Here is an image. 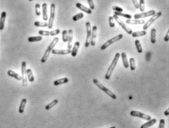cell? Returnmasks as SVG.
Here are the masks:
<instances>
[{"label":"cell","mask_w":169,"mask_h":128,"mask_svg":"<svg viewBox=\"0 0 169 128\" xmlns=\"http://www.w3.org/2000/svg\"><path fill=\"white\" fill-rule=\"evenodd\" d=\"M59 41V38L58 37H56V38H54V40L51 41V43H50V45L48 46V47L47 48V49L45 52V53L43 54V56H42V58H41V63H44L46 62V60H48V57H49V55H50V53L51 52V51L54 49V47L57 45V43Z\"/></svg>","instance_id":"cell-1"},{"label":"cell","mask_w":169,"mask_h":128,"mask_svg":"<svg viewBox=\"0 0 169 128\" xmlns=\"http://www.w3.org/2000/svg\"><path fill=\"white\" fill-rule=\"evenodd\" d=\"M120 58V54L119 53H116L115 56H114V58L113 60V61L112 63L110 64V66L108 67V69L107 70V72H106V74H105V79L106 80H109L111 77V74L113 73V71H114V70L115 69L116 66V64H117V63L119 61V59Z\"/></svg>","instance_id":"cell-2"},{"label":"cell","mask_w":169,"mask_h":128,"mask_svg":"<svg viewBox=\"0 0 169 128\" xmlns=\"http://www.w3.org/2000/svg\"><path fill=\"white\" fill-rule=\"evenodd\" d=\"M93 82H94L100 90H102L103 91H104L105 93H106L107 95H108L111 98H112L113 99H116V96L115 94L113 93L112 91H111L108 88H107L105 86H104V85H103L100 82L98 81L97 79H94V80H93Z\"/></svg>","instance_id":"cell-3"},{"label":"cell","mask_w":169,"mask_h":128,"mask_svg":"<svg viewBox=\"0 0 169 128\" xmlns=\"http://www.w3.org/2000/svg\"><path fill=\"white\" fill-rule=\"evenodd\" d=\"M122 38H123L122 34H119V35H116L115 37H114V38H112L109 39V40L107 41L104 44H103L102 47H100V49H101L102 50H104V49H105L108 48L109 46H111L112 43L116 42V41H120Z\"/></svg>","instance_id":"cell-4"},{"label":"cell","mask_w":169,"mask_h":128,"mask_svg":"<svg viewBox=\"0 0 169 128\" xmlns=\"http://www.w3.org/2000/svg\"><path fill=\"white\" fill-rule=\"evenodd\" d=\"M51 11H50V18L48 19V29H52L53 24H54V17H55V10H56V4L52 3L51 4Z\"/></svg>","instance_id":"cell-5"},{"label":"cell","mask_w":169,"mask_h":128,"mask_svg":"<svg viewBox=\"0 0 169 128\" xmlns=\"http://www.w3.org/2000/svg\"><path fill=\"white\" fill-rule=\"evenodd\" d=\"M162 16V13L161 12H158V13H156L154 15H153L152 16V17H151L149 19V20L146 22V23H144V24H143V30H147L149 27V26L152 24L153 23L154 21H155L156 20L158 19H159L160 16Z\"/></svg>","instance_id":"cell-6"},{"label":"cell","mask_w":169,"mask_h":128,"mask_svg":"<svg viewBox=\"0 0 169 128\" xmlns=\"http://www.w3.org/2000/svg\"><path fill=\"white\" fill-rule=\"evenodd\" d=\"M21 78H22V85L23 86L27 85V63L23 61L21 63Z\"/></svg>","instance_id":"cell-7"},{"label":"cell","mask_w":169,"mask_h":128,"mask_svg":"<svg viewBox=\"0 0 169 128\" xmlns=\"http://www.w3.org/2000/svg\"><path fill=\"white\" fill-rule=\"evenodd\" d=\"M86 38L84 46L85 47H89V46L90 45V38L92 35V27L89 21H87L86 23Z\"/></svg>","instance_id":"cell-8"},{"label":"cell","mask_w":169,"mask_h":128,"mask_svg":"<svg viewBox=\"0 0 169 128\" xmlns=\"http://www.w3.org/2000/svg\"><path fill=\"white\" fill-rule=\"evenodd\" d=\"M113 18H114V19H115L116 21V22L119 24V26H121V27H122V29L124 30V31L126 32L128 34H132L133 33V31H132V30H131L130 28L129 27H127V25H126V24L124 23L122 20H120V19L119 18V16H116L114 14V16H113Z\"/></svg>","instance_id":"cell-9"},{"label":"cell","mask_w":169,"mask_h":128,"mask_svg":"<svg viewBox=\"0 0 169 128\" xmlns=\"http://www.w3.org/2000/svg\"><path fill=\"white\" fill-rule=\"evenodd\" d=\"M130 115L132 116L139 117V118L143 119L146 121H149L150 119H152V118H151L150 116L146 115V114L143 113H141L139 112V111H137V110H132V111H130Z\"/></svg>","instance_id":"cell-10"},{"label":"cell","mask_w":169,"mask_h":128,"mask_svg":"<svg viewBox=\"0 0 169 128\" xmlns=\"http://www.w3.org/2000/svg\"><path fill=\"white\" fill-rule=\"evenodd\" d=\"M156 13L155 10H152L149 11L147 12H143L141 13H138L135 14L134 16L135 19H143V18H146V17H149V16H152Z\"/></svg>","instance_id":"cell-11"},{"label":"cell","mask_w":169,"mask_h":128,"mask_svg":"<svg viewBox=\"0 0 169 128\" xmlns=\"http://www.w3.org/2000/svg\"><path fill=\"white\" fill-rule=\"evenodd\" d=\"M97 26L95 25L92 27V35H91V38H90V44L92 47H94L95 45L97 38Z\"/></svg>","instance_id":"cell-12"},{"label":"cell","mask_w":169,"mask_h":128,"mask_svg":"<svg viewBox=\"0 0 169 128\" xmlns=\"http://www.w3.org/2000/svg\"><path fill=\"white\" fill-rule=\"evenodd\" d=\"M51 53L54 54H61V55H64V54H68L71 53V49H53L51 51Z\"/></svg>","instance_id":"cell-13"},{"label":"cell","mask_w":169,"mask_h":128,"mask_svg":"<svg viewBox=\"0 0 169 128\" xmlns=\"http://www.w3.org/2000/svg\"><path fill=\"white\" fill-rule=\"evenodd\" d=\"M73 32L72 30H68V40H67V48L68 49H71L73 47Z\"/></svg>","instance_id":"cell-14"},{"label":"cell","mask_w":169,"mask_h":128,"mask_svg":"<svg viewBox=\"0 0 169 128\" xmlns=\"http://www.w3.org/2000/svg\"><path fill=\"white\" fill-rule=\"evenodd\" d=\"M6 17H7V13L5 11H3L1 13V17H0V30H4Z\"/></svg>","instance_id":"cell-15"},{"label":"cell","mask_w":169,"mask_h":128,"mask_svg":"<svg viewBox=\"0 0 169 128\" xmlns=\"http://www.w3.org/2000/svg\"><path fill=\"white\" fill-rule=\"evenodd\" d=\"M76 7L78 8V9H80L81 10L85 12V13H88V14H92V11L90 8H86L85 5H83V4L79 3V2H78L76 4Z\"/></svg>","instance_id":"cell-16"},{"label":"cell","mask_w":169,"mask_h":128,"mask_svg":"<svg viewBox=\"0 0 169 128\" xmlns=\"http://www.w3.org/2000/svg\"><path fill=\"white\" fill-rule=\"evenodd\" d=\"M8 76H10V77H11L15 78V80H22L21 76H20L19 74H17L15 71H13L12 70H8Z\"/></svg>","instance_id":"cell-17"},{"label":"cell","mask_w":169,"mask_h":128,"mask_svg":"<svg viewBox=\"0 0 169 128\" xmlns=\"http://www.w3.org/2000/svg\"><path fill=\"white\" fill-rule=\"evenodd\" d=\"M79 47H80V43L78 42V41H76V42L75 43L73 49H72V50H71V53H70L73 57H76V56L78 50V49H79Z\"/></svg>","instance_id":"cell-18"},{"label":"cell","mask_w":169,"mask_h":128,"mask_svg":"<svg viewBox=\"0 0 169 128\" xmlns=\"http://www.w3.org/2000/svg\"><path fill=\"white\" fill-rule=\"evenodd\" d=\"M69 82V79L67 77H64L61 78V79H59V80H57L54 82V85L57 86V85H61V84H65V83H67Z\"/></svg>","instance_id":"cell-19"},{"label":"cell","mask_w":169,"mask_h":128,"mask_svg":"<svg viewBox=\"0 0 169 128\" xmlns=\"http://www.w3.org/2000/svg\"><path fill=\"white\" fill-rule=\"evenodd\" d=\"M47 8H48V5L46 3H43L42 4V19L44 21H47L48 19V13H47Z\"/></svg>","instance_id":"cell-20"},{"label":"cell","mask_w":169,"mask_h":128,"mask_svg":"<svg viewBox=\"0 0 169 128\" xmlns=\"http://www.w3.org/2000/svg\"><path fill=\"white\" fill-rule=\"evenodd\" d=\"M157 122V119H150L149 121H148L146 123H144L143 124L141 125V128H149L150 127H152V125H154V124H156Z\"/></svg>","instance_id":"cell-21"},{"label":"cell","mask_w":169,"mask_h":128,"mask_svg":"<svg viewBox=\"0 0 169 128\" xmlns=\"http://www.w3.org/2000/svg\"><path fill=\"white\" fill-rule=\"evenodd\" d=\"M126 23L130 24H144L145 21L143 20L139 19H127L126 20Z\"/></svg>","instance_id":"cell-22"},{"label":"cell","mask_w":169,"mask_h":128,"mask_svg":"<svg viewBox=\"0 0 169 128\" xmlns=\"http://www.w3.org/2000/svg\"><path fill=\"white\" fill-rule=\"evenodd\" d=\"M121 56H122V59L124 67L125 69H127V68L129 67V63H128V60H127V54H126L125 52H122V53L121 54Z\"/></svg>","instance_id":"cell-23"},{"label":"cell","mask_w":169,"mask_h":128,"mask_svg":"<svg viewBox=\"0 0 169 128\" xmlns=\"http://www.w3.org/2000/svg\"><path fill=\"white\" fill-rule=\"evenodd\" d=\"M156 29H152V30L150 32V41H151V42L152 43H155L156 42Z\"/></svg>","instance_id":"cell-24"},{"label":"cell","mask_w":169,"mask_h":128,"mask_svg":"<svg viewBox=\"0 0 169 128\" xmlns=\"http://www.w3.org/2000/svg\"><path fill=\"white\" fill-rule=\"evenodd\" d=\"M27 99H23L21 102V104H20L19 108H18V112L20 113H23L24 112V109H25V106L27 105Z\"/></svg>","instance_id":"cell-25"},{"label":"cell","mask_w":169,"mask_h":128,"mask_svg":"<svg viewBox=\"0 0 169 128\" xmlns=\"http://www.w3.org/2000/svg\"><path fill=\"white\" fill-rule=\"evenodd\" d=\"M27 76L28 80H29V82H32L35 81V77H34V75H33L32 71L30 69H27Z\"/></svg>","instance_id":"cell-26"},{"label":"cell","mask_w":169,"mask_h":128,"mask_svg":"<svg viewBox=\"0 0 169 128\" xmlns=\"http://www.w3.org/2000/svg\"><path fill=\"white\" fill-rule=\"evenodd\" d=\"M114 14L117 16H122V17H124V18H126L127 19H132V16H131L130 14L123 13H121V12L114 11Z\"/></svg>","instance_id":"cell-27"},{"label":"cell","mask_w":169,"mask_h":128,"mask_svg":"<svg viewBox=\"0 0 169 128\" xmlns=\"http://www.w3.org/2000/svg\"><path fill=\"white\" fill-rule=\"evenodd\" d=\"M146 35V30H141V31H137L134 32L132 33V36L133 38H137V37H141V36H143V35Z\"/></svg>","instance_id":"cell-28"},{"label":"cell","mask_w":169,"mask_h":128,"mask_svg":"<svg viewBox=\"0 0 169 128\" xmlns=\"http://www.w3.org/2000/svg\"><path fill=\"white\" fill-rule=\"evenodd\" d=\"M42 36H33V37H29L28 38V41L29 42H37V41H42Z\"/></svg>","instance_id":"cell-29"},{"label":"cell","mask_w":169,"mask_h":128,"mask_svg":"<svg viewBox=\"0 0 169 128\" xmlns=\"http://www.w3.org/2000/svg\"><path fill=\"white\" fill-rule=\"evenodd\" d=\"M58 102H59L58 99H54V101H52L51 103H49V104H48V105H46L45 108H46V110H50V109H51L52 108H54L55 105H57Z\"/></svg>","instance_id":"cell-30"},{"label":"cell","mask_w":169,"mask_h":128,"mask_svg":"<svg viewBox=\"0 0 169 128\" xmlns=\"http://www.w3.org/2000/svg\"><path fill=\"white\" fill-rule=\"evenodd\" d=\"M129 66L130 68V70L132 71H134L136 68V66H135V60L133 58H130V60H129Z\"/></svg>","instance_id":"cell-31"},{"label":"cell","mask_w":169,"mask_h":128,"mask_svg":"<svg viewBox=\"0 0 169 128\" xmlns=\"http://www.w3.org/2000/svg\"><path fill=\"white\" fill-rule=\"evenodd\" d=\"M135 47H136V49H137V51H138V53H142L143 49L142 47H141L140 41L138 40H135Z\"/></svg>","instance_id":"cell-32"},{"label":"cell","mask_w":169,"mask_h":128,"mask_svg":"<svg viewBox=\"0 0 169 128\" xmlns=\"http://www.w3.org/2000/svg\"><path fill=\"white\" fill-rule=\"evenodd\" d=\"M62 41H64L65 43L67 42V40H68V32L67 31V30H63L62 31Z\"/></svg>","instance_id":"cell-33"},{"label":"cell","mask_w":169,"mask_h":128,"mask_svg":"<svg viewBox=\"0 0 169 128\" xmlns=\"http://www.w3.org/2000/svg\"><path fill=\"white\" fill-rule=\"evenodd\" d=\"M34 24H35V26L38 27H48V23H46V22H41V21H35Z\"/></svg>","instance_id":"cell-34"},{"label":"cell","mask_w":169,"mask_h":128,"mask_svg":"<svg viewBox=\"0 0 169 128\" xmlns=\"http://www.w3.org/2000/svg\"><path fill=\"white\" fill-rule=\"evenodd\" d=\"M83 17H84V13H79L76 14V16H73V20L74 21H78L79 19H81Z\"/></svg>","instance_id":"cell-35"},{"label":"cell","mask_w":169,"mask_h":128,"mask_svg":"<svg viewBox=\"0 0 169 128\" xmlns=\"http://www.w3.org/2000/svg\"><path fill=\"white\" fill-rule=\"evenodd\" d=\"M138 4H139V9H140V10L141 12L144 11V9H145V7H144V4H145L144 0H139Z\"/></svg>","instance_id":"cell-36"},{"label":"cell","mask_w":169,"mask_h":128,"mask_svg":"<svg viewBox=\"0 0 169 128\" xmlns=\"http://www.w3.org/2000/svg\"><path fill=\"white\" fill-rule=\"evenodd\" d=\"M35 13L37 16H40V4L37 3L35 4Z\"/></svg>","instance_id":"cell-37"},{"label":"cell","mask_w":169,"mask_h":128,"mask_svg":"<svg viewBox=\"0 0 169 128\" xmlns=\"http://www.w3.org/2000/svg\"><path fill=\"white\" fill-rule=\"evenodd\" d=\"M108 22H109V25L111 27H115V23H114V19L113 18V16H109L108 18Z\"/></svg>","instance_id":"cell-38"},{"label":"cell","mask_w":169,"mask_h":128,"mask_svg":"<svg viewBox=\"0 0 169 128\" xmlns=\"http://www.w3.org/2000/svg\"><path fill=\"white\" fill-rule=\"evenodd\" d=\"M38 33L40 35H45V36H48L50 35V32L49 31H46V30H40L38 32Z\"/></svg>","instance_id":"cell-39"},{"label":"cell","mask_w":169,"mask_h":128,"mask_svg":"<svg viewBox=\"0 0 169 128\" xmlns=\"http://www.w3.org/2000/svg\"><path fill=\"white\" fill-rule=\"evenodd\" d=\"M59 32H60V30L57 29V30H54L51 31L50 35H51V36H54V35H58V34H59Z\"/></svg>","instance_id":"cell-40"},{"label":"cell","mask_w":169,"mask_h":128,"mask_svg":"<svg viewBox=\"0 0 169 128\" xmlns=\"http://www.w3.org/2000/svg\"><path fill=\"white\" fill-rule=\"evenodd\" d=\"M87 1H88L89 5V8H90L91 10H95V4H94L93 0H87Z\"/></svg>","instance_id":"cell-41"},{"label":"cell","mask_w":169,"mask_h":128,"mask_svg":"<svg viewBox=\"0 0 169 128\" xmlns=\"http://www.w3.org/2000/svg\"><path fill=\"white\" fill-rule=\"evenodd\" d=\"M165 121L162 119L160 120V124H159V128H165Z\"/></svg>","instance_id":"cell-42"},{"label":"cell","mask_w":169,"mask_h":128,"mask_svg":"<svg viewBox=\"0 0 169 128\" xmlns=\"http://www.w3.org/2000/svg\"><path fill=\"white\" fill-rule=\"evenodd\" d=\"M112 9L116 12H121V13H122L123 11L122 8H119L118 6H113V7H112Z\"/></svg>","instance_id":"cell-43"},{"label":"cell","mask_w":169,"mask_h":128,"mask_svg":"<svg viewBox=\"0 0 169 128\" xmlns=\"http://www.w3.org/2000/svg\"><path fill=\"white\" fill-rule=\"evenodd\" d=\"M132 1H133V4H134L135 8H136V9H138V8H139V4H138V0H132Z\"/></svg>","instance_id":"cell-44"},{"label":"cell","mask_w":169,"mask_h":128,"mask_svg":"<svg viewBox=\"0 0 169 128\" xmlns=\"http://www.w3.org/2000/svg\"><path fill=\"white\" fill-rule=\"evenodd\" d=\"M169 40V31L167 32V33H166V35H165V38H164V41H165V42H168Z\"/></svg>","instance_id":"cell-45"},{"label":"cell","mask_w":169,"mask_h":128,"mask_svg":"<svg viewBox=\"0 0 169 128\" xmlns=\"http://www.w3.org/2000/svg\"><path fill=\"white\" fill-rule=\"evenodd\" d=\"M165 116H168L169 115V108H168L165 111Z\"/></svg>","instance_id":"cell-46"},{"label":"cell","mask_w":169,"mask_h":128,"mask_svg":"<svg viewBox=\"0 0 169 128\" xmlns=\"http://www.w3.org/2000/svg\"><path fill=\"white\" fill-rule=\"evenodd\" d=\"M109 128H116L115 127H109Z\"/></svg>","instance_id":"cell-47"},{"label":"cell","mask_w":169,"mask_h":128,"mask_svg":"<svg viewBox=\"0 0 169 128\" xmlns=\"http://www.w3.org/2000/svg\"><path fill=\"white\" fill-rule=\"evenodd\" d=\"M29 1H30V2H32V1H33V0H29Z\"/></svg>","instance_id":"cell-48"}]
</instances>
